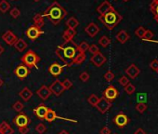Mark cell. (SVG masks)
<instances>
[{
	"label": "cell",
	"instance_id": "cell-1",
	"mask_svg": "<svg viewBox=\"0 0 158 134\" xmlns=\"http://www.w3.org/2000/svg\"><path fill=\"white\" fill-rule=\"evenodd\" d=\"M55 52L59 59H60V61L64 62L65 66H69V64L78 53L77 45L73 40L69 42H64L61 46L57 47Z\"/></svg>",
	"mask_w": 158,
	"mask_h": 134
},
{
	"label": "cell",
	"instance_id": "cell-2",
	"mask_svg": "<svg viewBox=\"0 0 158 134\" xmlns=\"http://www.w3.org/2000/svg\"><path fill=\"white\" fill-rule=\"evenodd\" d=\"M67 15V11L57 1L53 2L43 13L42 16L49 20L53 25H58Z\"/></svg>",
	"mask_w": 158,
	"mask_h": 134
},
{
	"label": "cell",
	"instance_id": "cell-3",
	"mask_svg": "<svg viewBox=\"0 0 158 134\" xmlns=\"http://www.w3.org/2000/svg\"><path fill=\"white\" fill-rule=\"evenodd\" d=\"M122 16L115 10L109 11L104 15L99 16V20L102 23V24L105 27H107L110 30H113L122 21Z\"/></svg>",
	"mask_w": 158,
	"mask_h": 134
},
{
	"label": "cell",
	"instance_id": "cell-4",
	"mask_svg": "<svg viewBox=\"0 0 158 134\" xmlns=\"http://www.w3.org/2000/svg\"><path fill=\"white\" fill-rule=\"evenodd\" d=\"M21 61L23 64L26 65L31 70L32 68H38L37 64L40 61V57L34 50L30 49L25 54H23V56H22Z\"/></svg>",
	"mask_w": 158,
	"mask_h": 134
},
{
	"label": "cell",
	"instance_id": "cell-5",
	"mask_svg": "<svg viewBox=\"0 0 158 134\" xmlns=\"http://www.w3.org/2000/svg\"><path fill=\"white\" fill-rule=\"evenodd\" d=\"M13 123L18 127V128H28V126L31 123L30 117L23 112H20L14 118H13Z\"/></svg>",
	"mask_w": 158,
	"mask_h": 134
},
{
	"label": "cell",
	"instance_id": "cell-6",
	"mask_svg": "<svg viewBox=\"0 0 158 134\" xmlns=\"http://www.w3.org/2000/svg\"><path fill=\"white\" fill-rule=\"evenodd\" d=\"M113 122L120 128H125L129 122H130V119L129 117L123 112H120L118 113L113 119Z\"/></svg>",
	"mask_w": 158,
	"mask_h": 134
},
{
	"label": "cell",
	"instance_id": "cell-7",
	"mask_svg": "<svg viewBox=\"0 0 158 134\" xmlns=\"http://www.w3.org/2000/svg\"><path fill=\"white\" fill-rule=\"evenodd\" d=\"M25 34H26V36L30 40L34 41V40L37 39L40 36H42L44 34V31H42L41 28H38L35 25H32L26 30Z\"/></svg>",
	"mask_w": 158,
	"mask_h": 134
},
{
	"label": "cell",
	"instance_id": "cell-8",
	"mask_svg": "<svg viewBox=\"0 0 158 134\" xmlns=\"http://www.w3.org/2000/svg\"><path fill=\"white\" fill-rule=\"evenodd\" d=\"M30 69L28 68V67L26 66V65H24V64H20V65H18L16 68H15V70H14V75L19 78V79H21V80H23V79H25L28 76H29V74H30Z\"/></svg>",
	"mask_w": 158,
	"mask_h": 134
},
{
	"label": "cell",
	"instance_id": "cell-9",
	"mask_svg": "<svg viewBox=\"0 0 158 134\" xmlns=\"http://www.w3.org/2000/svg\"><path fill=\"white\" fill-rule=\"evenodd\" d=\"M48 89L51 91V93H53L55 96H58V97L60 96L65 91L61 81H60L59 79H56L55 81H53V83H51V85L48 87Z\"/></svg>",
	"mask_w": 158,
	"mask_h": 134
},
{
	"label": "cell",
	"instance_id": "cell-10",
	"mask_svg": "<svg viewBox=\"0 0 158 134\" xmlns=\"http://www.w3.org/2000/svg\"><path fill=\"white\" fill-rule=\"evenodd\" d=\"M118 94H119L118 90H117V89L115 87L109 86L103 91V98H105L106 100H108L110 102H113L118 97Z\"/></svg>",
	"mask_w": 158,
	"mask_h": 134
},
{
	"label": "cell",
	"instance_id": "cell-11",
	"mask_svg": "<svg viewBox=\"0 0 158 134\" xmlns=\"http://www.w3.org/2000/svg\"><path fill=\"white\" fill-rule=\"evenodd\" d=\"M101 114H105L112 107V102L106 100L105 98H100L97 105L95 106Z\"/></svg>",
	"mask_w": 158,
	"mask_h": 134
},
{
	"label": "cell",
	"instance_id": "cell-12",
	"mask_svg": "<svg viewBox=\"0 0 158 134\" xmlns=\"http://www.w3.org/2000/svg\"><path fill=\"white\" fill-rule=\"evenodd\" d=\"M63 67H64L63 65H60L58 62H54L48 67V72L52 77H58L59 76L61 75V73L63 71Z\"/></svg>",
	"mask_w": 158,
	"mask_h": 134
},
{
	"label": "cell",
	"instance_id": "cell-13",
	"mask_svg": "<svg viewBox=\"0 0 158 134\" xmlns=\"http://www.w3.org/2000/svg\"><path fill=\"white\" fill-rule=\"evenodd\" d=\"M90 61H91V62H92L96 67H101V66H102V65L106 62L107 59H106V57H105L102 52H98L97 54L92 55Z\"/></svg>",
	"mask_w": 158,
	"mask_h": 134
},
{
	"label": "cell",
	"instance_id": "cell-14",
	"mask_svg": "<svg viewBox=\"0 0 158 134\" xmlns=\"http://www.w3.org/2000/svg\"><path fill=\"white\" fill-rule=\"evenodd\" d=\"M126 74L131 78V79H135L137 77H139V75L140 74V69L139 68V67L136 65V64H134V63H132V64H130L127 68L126 69Z\"/></svg>",
	"mask_w": 158,
	"mask_h": 134
},
{
	"label": "cell",
	"instance_id": "cell-15",
	"mask_svg": "<svg viewBox=\"0 0 158 134\" xmlns=\"http://www.w3.org/2000/svg\"><path fill=\"white\" fill-rule=\"evenodd\" d=\"M36 94L42 101H47L49 98V96L51 95V91L49 90L48 87H47L46 85H42L36 90Z\"/></svg>",
	"mask_w": 158,
	"mask_h": 134
},
{
	"label": "cell",
	"instance_id": "cell-16",
	"mask_svg": "<svg viewBox=\"0 0 158 134\" xmlns=\"http://www.w3.org/2000/svg\"><path fill=\"white\" fill-rule=\"evenodd\" d=\"M2 38H3V40H4L9 46H14V44H15L16 41L18 40V37H17L11 31H10V30L3 34Z\"/></svg>",
	"mask_w": 158,
	"mask_h": 134
},
{
	"label": "cell",
	"instance_id": "cell-17",
	"mask_svg": "<svg viewBox=\"0 0 158 134\" xmlns=\"http://www.w3.org/2000/svg\"><path fill=\"white\" fill-rule=\"evenodd\" d=\"M48 107H47L45 104H40L36 108L34 109V114L35 115V116L38 119L45 120V116H46V114L48 112Z\"/></svg>",
	"mask_w": 158,
	"mask_h": 134
},
{
	"label": "cell",
	"instance_id": "cell-18",
	"mask_svg": "<svg viewBox=\"0 0 158 134\" xmlns=\"http://www.w3.org/2000/svg\"><path fill=\"white\" fill-rule=\"evenodd\" d=\"M114 10V8L111 5V3L109 1H104L97 8L96 10H97V12L100 13V15H104L105 13L112 11Z\"/></svg>",
	"mask_w": 158,
	"mask_h": 134
},
{
	"label": "cell",
	"instance_id": "cell-19",
	"mask_svg": "<svg viewBox=\"0 0 158 134\" xmlns=\"http://www.w3.org/2000/svg\"><path fill=\"white\" fill-rule=\"evenodd\" d=\"M85 31H86V33H87L90 37H95V36L98 35V33L100 32V28H99V26H98L96 23H90L85 28Z\"/></svg>",
	"mask_w": 158,
	"mask_h": 134
},
{
	"label": "cell",
	"instance_id": "cell-20",
	"mask_svg": "<svg viewBox=\"0 0 158 134\" xmlns=\"http://www.w3.org/2000/svg\"><path fill=\"white\" fill-rule=\"evenodd\" d=\"M86 59H87V55H86L85 52H78V53L76 54V56L74 57V59L72 61V62L69 64L68 67H71V66H73V65L81 64V63H83V62L86 61Z\"/></svg>",
	"mask_w": 158,
	"mask_h": 134
},
{
	"label": "cell",
	"instance_id": "cell-21",
	"mask_svg": "<svg viewBox=\"0 0 158 134\" xmlns=\"http://www.w3.org/2000/svg\"><path fill=\"white\" fill-rule=\"evenodd\" d=\"M33 95H34V93L32 92V90L29 89V88H27V87H25V88H23L20 92H19V96L24 101V102H28V101H30L31 100V98L33 97Z\"/></svg>",
	"mask_w": 158,
	"mask_h": 134
},
{
	"label": "cell",
	"instance_id": "cell-22",
	"mask_svg": "<svg viewBox=\"0 0 158 134\" xmlns=\"http://www.w3.org/2000/svg\"><path fill=\"white\" fill-rule=\"evenodd\" d=\"M75 35H76L75 29L68 28L67 30L64 31V33L62 35V38H63L64 42H69V41H72L73 40V38L75 36Z\"/></svg>",
	"mask_w": 158,
	"mask_h": 134
},
{
	"label": "cell",
	"instance_id": "cell-23",
	"mask_svg": "<svg viewBox=\"0 0 158 134\" xmlns=\"http://www.w3.org/2000/svg\"><path fill=\"white\" fill-rule=\"evenodd\" d=\"M58 118L60 119V117H59V116L57 115L56 112H55L53 109L48 108V112H47V114H46V116H45V120L50 123V122L55 121V120L58 119Z\"/></svg>",
	"mask_w": 158,
	"mask_h": 134
},
{
	"label": "cell",
	"instance_id": "cell-24",
	"mask_svg": "<svg viewBox=\"0 0 158 134\" xmlns=\"http://www.w3.org/2000/svg\"><path fill=\"white\" fill-rule=\"evenodd\" d=\"M115 37H116V40H117L118 42H120L121 44L126 43V42L130 38L129 35H128L125 30H121L120 32H118Z\"/></svg>",
	"mask_w": 158,
	"mask_h": 134
},
{
	"label": "cell",
	"instance_id": "cell-25",
	"mask_svg": "<svg viewBox=\"0 0 158 134\" xmlns=\"http://www.w3.org/2000/svg\"><path fill=\"white\" fill-rule=\"evenodd\" d=\"M0 131H1L3 134H13L14 133L13 128L6 121H3L0 123Z\"/></svg>",
	"mask_w": 158,
	"mask_h": 134
},
{
	"label": "cell",
	"instance_id": "cell-26",
	"mask_svg": "<svg viewBox=\"0 0 158 134\" xmlns=\"http://www.w3.org/2000/svg\"><path fill=\"white\" fill-rule=\"evenodd\" d=\"M28 47L27 43L25 42V40L22 39V38H18V40L16 41V43L14 44V48L19 51V52H23L26 48Z\"/></svg>",
	"mask_w": 158,
	"mask_h": 134
},
{
	"label": "cell",
	"instance_id": "cell-27",
	"mask_svg": "<svg viewBox=\"0 0 158 134\" xmlns=\"http://www.w3.org/2000/svg\"><path fill=\"white\" fill-rule=\"evenodd\" d=\"M33 22H34V25H35L38 28H42L45 25L44 17L42 16V14H39V13L35 15V17L33 19Z\"/></svg>",
	"mask_w": 158,
	"mask_h": 134
},
{
	"label": "cell",
	"instance_id": "cell-28",
	"mask_svg": "<svg viewBox=\"0 0 158 134\" xmlns=\"http://www.w3.org/2000/svg\"><path fill=\"white\" fill-rule=\"evenodd\" d=\"M66 25L68 28L71 29H75L78 25H79V22L77 19H75L74 17H71L70 19H68V21L66 22Z\"/></svg>",
	"mask_w": 158,
	"mask_h": 134
},
{
	"label": "cell",
	"instance_id": "cell-29",
	"mask_svg": "<svg viewBox=\"0 0 158 134\" xmlns=\"http://www.w3.org/2000/svg\"><path fill=\"white\" fill-rule=\"evenodd\" d=\"M10 9V4L8 1H6V0H1L0 1V12L6 13L7 11H9Z\"/></svg>",
	"mask_w": 158,
	"mask_h": 134
},
{
	"label": "cell",
	"instance_id": "cell-30",
	"mask_svg": "<svg viewBox=\"0 0 158 134\" xmlns=\"http://www.w3.org/2000/svg\"><path fill=\"white\" fill-rule=\"evenodd\" d=\"M150 10H151L152 13L153 14L154 20L157 21L158 20V3H154L152 1L150 5Z\"/></svg>",
	"mask_w": 158,
	"mask_h": 134
},
{
	"label": "cell",
	"instance_id": "cell-31",
	"mask_svg": "<svg viewBox=\"0 0 158 134\" xmlns=\"http://www.w3.org/2000/svg\"><path fill=\"white\" fill-rule=\"evenodd\" d=\"M89 45L86 41H82L80 44L77 45V51L78 52H86L87 50H89Z\"/></svg>",
	"mask_w": 158,
	"mask_h": 134
},
{
	"label": "cell",
	"instance_id": "cell-32",
	"mask_svg": "<svg viewBox=\"0 0 158 134\" xmlns=\"http://www.w3.org/2000/svg\"><path fill=\"white\" fill-rule=\"evenodd\" d=\"M99 44L102 47V48H107L110 44H111V39L106 36H103L100 38L99 40Z\"/></svg>",
	"mask_w": 158,
	"mask_h": 134
},
{
	"label": "cell",
	"instance_id": "cell-33",
	"mask_svg": "<svg viewBox=\"0 0 158 134\" xmlns=\"http://www.w3.org/2000/svg\"><path fill=\"white\" fill-rule=\"evenodd\" d=\"M99 100H100V98H99L96 94H91V95L88 98V103H89L91 106L95 107V106L97 105Z\"/></svg>",
	"mask_w": 158,
	"mask_h": 134
},
{
	"label": "cell",
	"instance_id": "cell-34",
	"mask_svg": "<svg viewBox=\"0 0 158 134\" xmlns=\"http://www.w3.org/2000/svg\"><path fill=\"white\" fill-rule=\"evenodd\" d=\"M135 108L139 114H143L147 110V104L145 103H138Z\"/></svg>",
	"mask_w": 158,
	"mask_h": 134
},
{
	"label": "cell",
	"instance_id": "cell-35",
	"mask_svg": "<svg viewBox=\"0 0 158 134\" xmlns=\"http://www.w3.org/2000/svg\"><path fill=\"white\" fill-rule=\"evenodd\" d=\"M23 108H24V104H23L22 102H20V101H17V102L12 105V109H13L14 111L18 112V113L22 112Z\"/></svg>",
	"mask_w": 158,
	"mask_h": 134
},
{
	"label": "cell",
	"instance_id": "cell-36",
	"mask_svg": "<svg viewBox=\"0 0 158 134\" xmlns=\"http://www.w3.org/2000/svg\"><path fill=\"white\" fill-rule=\"evenodd\" d=\"M125 88V91L128 94V95H132L134 92H135V90H136V87L133 85V84H131V83H128L126 87H124Z\"/></svg>",
	"mask_w": 158,
	"mask_h": 134
},
{
	"label": "cell",
	"instance_id": "cell-37",
	"mask_svg": "<svg viewBox=\"0 0 158 134\" xmlns=\"http://www.w3.org/2000/svg\"><path fill=\"white\" fill-rule=\"evenodd\" d=\"M146 31H147V30H146L144 27L139 26V28H137V29H136V31H135V35H136L138 37H139V38H143V36H144V35H145Z\"/></svg>",
	"mask_w": 158,
	"mask_h": 134
},
{
	"label": "cell",
	"instance_id": "cell-38",
	"mask_svg": "<svg viewBox=\"0 0 158 134\" xmlns=\"http://www.w3.org/2000/svg\"><path fill=\"white\" fill-rule=\"evenodd\" d=\"M35 130H36V132H38L39 134H43V133L47 130V127H46L43 123H39V124L36 125Z\"/></svg>",
	"mask_w": 158,
	"mask_h": 134
},
{
	"label": "cell",
	"instance_id": "cell-39",
	"mask_svg": "<svg viewBox=\"0 0 158 134\" xmlns=\"http://www.w3.org/2000/svg\"><path fill=\"white\" fill-rule=\"evenodd\" d=\"M114 74L112 72V71H107L106 73H105V75H104V78H105V80L106 81H108V82H111V81H113L114 79Z\"/></svg>",
	"mask_w": 158,
	"mask_h": 134
},
{
	"label": "cell",
	"instance_id": "cell-40",
	"mask_svg": "<svg viewBox=\"0 0 158 134\" xmlns=\"http://www.w3.org/2000/svg\"><path fill=\"white\" fill-rule=\"evenodd\" d=\"M150 67L151 69L154 72H158V60L153 59L151 62H150Z\"/></svg>",
	"mask_w": 158,
	"mask_h": 134
},
{
	"label": "cell",
	"instance_id": "cell-41",
	"mask_svg": "<svg viewBox=\"0 0 158 134\" xmlns=\"http://www.w3.org/2000/svg\"><path fill=\"white\" fill-rule=\"evenodd\" d=\"M10 15H11V17L13 18V19H17V18H19V16L21 15V11H20V10L19 9H17V8H13L11 10H10Z\"/></svg>",
	"mask_w": 158,
	"mask_h": 134
},
{
	"label": "cell",
	"instance_id": "cell-42",
	"mask_svg": "<svg viewBox=\"0 0 158 134\" xmlns=\"http://www.w3.org/2000/svg\"><path fill=\"white\" fill-rule=\"evenodd\" d=\"M89 73L88 72H82L81 74H80V76H79V79H80L82 82H87V81H89Z\"/></svg>",
	"mask_w": 158,
	"mask_h": 134
},
{
	"label": "cell",
	"instance_id": "cell-43",
	"mask_svg": "<svg viewBox=\"0 0 158 134\" xmlns=\"http://www.w3.org/2000/svg\"><path fill=\"white\" fill-rule=\"evenodd\" d=\"M61 83H62V86H63V88H64L65 90H70V89L73 87V82H72L70 79H65V80H63Z\"/></svg>",
	"mask_w": 158,
	"mask_h": 134
},
{
	"label": "cell",
	"instance_id": "cell-44",
	"mask_svg": "<svg viewBox=\"0 0 158 134\" xmlns=\"http://www.w3.org/2000/svg\"><path fill=\"white\" fill-rule=\"evenodd\" d=\"M89 51L92 55H94V54H97L98 52H100V48H99V47H98L97 45L92 44L91 46H89Z\"/></svg>",
	"mask_w": 158,
	"mask_h": 134
},
{
	"label": "cell",
	"instance_id": "cell-45",
	"mask_svg": "<svg viewBox=\"0 0 158 134\" xmlns=\"http://www.w3.org/2000/svg\"><path fill=\"white\" fill-rule=\"evenodd\" d=\"M118 82H119V84H120L121 86L126 87V86L129 83V79H128L126 76H123V77H121L118 79Z\"/></svg>",
	"mask_w": 158,
	"mask_h": 134
},
{
	"label": "cell",
	"instance_id": "cell-46",
	"mask_svg": "<svg viewBox=\"0 0 158 134\" xmlns=\"http://www.w3.org/2000/svg\"><path fill=\"white\" fill-rule=\"evenodd\" d=\"M152 38H153V33L150 30H147L142 39L147 40V41H151V40H152Z\"/></svg>",
	"mask_w": 158,
	"mask_h": 134
},
{
	"label": "cell",
	"instance_id": "cell-47",
	"mask_svg": "<svg viewBox=\"0 0 158 134\" xmlns=\"http://www.w3.org/2000/svg\"><path fill=\"white\" fill-rule=\"evenodd\" d=\"M100 134H112V131L108 127H103L100 130Z\"/></svg>",
	"mask_w": 158,
	"mask_h": 134
},
{
	"label": "cell",
	"instance_id": "cell-48",
	"mask_svg": "<svg viewBox=\"0 0 158 134\" xmlns=\"http://www.w3.org/2000/svg\"><path fill=\"white\" fill-rule=\"evenodd\" d=\"M143 97H146V95L143 94V93L138 94L137 95V101H138V103H143L142 102V99H143V101H146V98H143Z\"/></svg>",
	"mask_w": 158,
	"mask_h": 134
},
{
	"label": "cell",
	"instance_id": "cell-49",
	"mask_svg": "<svg viewBox=\"0 0 158 134\" xmlns=\"http://www.w3.org/2000/svg\"><path fill=\"white\" fill-rule=\"evenodd\" d=\"M19 131L21 134H27L29 131V128H19Z\"/></svg>",
	"mask_w": 158,
	"mask_h": 134
},
{
	"label": "cell",
	"instance_id": "cell-50",
	"mask_svg": "<svg viewBox=\"0 0 158 134\" xmlns=\"http://www.w3.org/2000/svg\"><path fill=\"white\" fill-rule=\"evenodd\" d=\"M134 134H146V132H145V130H144L143 128H138V129L134 132Z\"/></svg>",
	"mask_w": 158,
	"mask_h": 134
},
{
	"label": "cell",
	"instance_id": "cell-51",
	"mask_svg": "<svg viewBox=\"0 0 158 134\" xmlns=\"http://www.w3.org/2000/svg\"><path fill=\"white\" fill-rule=\"evenodd\" d=\"M5 51V49H4V48L1 46V45H0V56H1L2 54H3V52Z\"/></svg>",
	"mask_w": 158,
	"mask_h": 134
},
{
	"label": "cell",
	"instance_id": "cell-52",
	"mask_svg": "<svg viewBox=\"0 0 158 134\" xmlns=\"http://www.w3.org/2000/svg\"><path fill=\"white\" fill-rule=\"evenodd\" d=\"M58 134H70V133H69L68 131H66L65 129H63V130H61L60 132H59Z\"/></svg>",
	"mask_w": 158,
	"mask_h": 134
},
{
	"label": "cell",
	"instance_id": "cell-53",
	"mask_svg": "<svg viewBox=\"0 0 158 134\" xmlns=\"http://www.w3.org/2000/svg\"><path fill=\"white\" fill-rule=\"evenodd\" d=\"M2 85H3V80H2L1 78H0V88H1Z\"/></svg>",
	"mask_w": 158,
	"mask_h": 134
},
{
	"label": "cell",
	"instance_id": "cell-54",
	"mask_svg": "<svg viewBox=\"0 0 158 134\" xmlns=\"http://www.w3.org/2000/svg\"><path fill=\"white\" fill-rule=\"evenodd\" d=\"M152 1H153L154 3H158V0H152Z\"/></svg>",
	"mask_w": 158,
	"mask_h": 134
},
{
	"label": "cell",
	"instance_id": "cell-55",
	"mask_svg": "<svg viewBox=\"0 0 158 134\" xmlns=\"http://www.w3.org/2000/svg\"><path fill=\"white\" fill-rule=\"evenodd\" d=\"M35 2H38V1H40V0H34Z\"/></svg>",
	"mask_w": 158,
	"mask_h": 134
},
{
	"label": "cell",
	"instance_id": "cell-56",
	"mask_svg": "<svg viewBox=\"0 0 158 134\" xmlns=\"http://www.w3.org/2000/svg\"><path fill=\"white\" fill-rule=\"evenodd\" d=\"M124 2H127V1H129V0H123Z\"/></svg>",
	"mask_w": 158,
	"mask_h": 134
},
{
	"label": "cell",
	"instance_id": "cell-57",
	"mask_svg": "<svg viewBox=\"0 0 158 134\" xmlns=\"http://www.w3.org/2000/svg\"><path fill=\"white\" fill-rule=\"evenodd\" d=\"M0 134H3V133H2V132H1V131H0Z\"/></svg>",
	"mask_w": 158,
	"mask_h": 134
},
{
	"label": "cell",
	"instance_id": "cell-58",
	"mask_svg": "<svg viewBox=\"0 0 158 134\" xmlns=\"http://www.w3.org/2000/svg\"><path fill=\"white\" fill-rule=\"evenodd\" d=\"M156 22H157V23H158V20H157V21H156Z\"/></svg>",
	"mask_w": 158,
	"mask_h": 134
},
{
	"label": "cell",
	"instance_id": "cell-59",
	"mask_svg": "<svg viewBox=\"0 0 158 134\" xmlns=\"http://www.w3.org/2000/svg\"><path fill=\"white\" fill-rule=\"evenodd\" d=\"M113 134H116V133H113Z\"/></svg>",
	"mask_w": 158,
	"mask_h": 134
},
{
	"label": "cell",
	"instance_id": "cell-60",
	"mask_svg": "<svg viewBox=\"0 0 158 134\" xmlns=\"http://www.w3.org/2000/svg\"><path fill=\"white\" fill-rule=\"evenodd\" d=\"M114 1H116V0H114Z\"/></svg>",
	"mask_w": 158,
	"mask_h": 134
},
{
	"label": "cell",
	"instance_id": "cell-61",
	"mask_svg": "<svg viewBox=\"0 0 158 134\" xmlns=\"http://www.w3.org/2000/svg\"><path fill=\"white\" fill-rule=\"evenodd\" d=\"M157 73H158V72H157Z\"/></svg>",
	"mask_w": 158,
	"mask_h": 134
}]
</instances>
